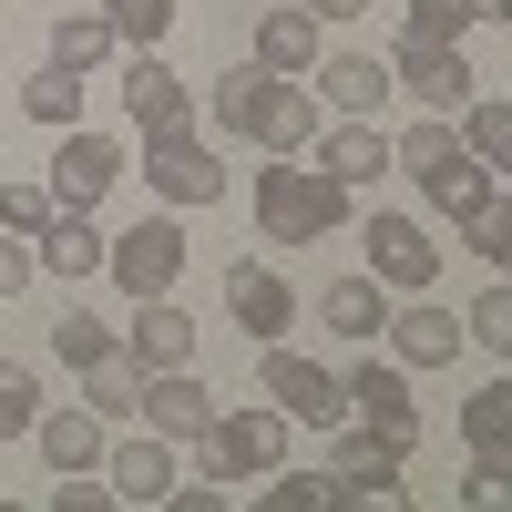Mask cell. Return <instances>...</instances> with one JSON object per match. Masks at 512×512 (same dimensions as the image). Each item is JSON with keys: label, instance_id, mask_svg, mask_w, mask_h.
<instances>
[{"label": "cell", "instance_id": "obj_1", "mask_svg": "<svg viewBox=\"0 0 512 512\" xmlns=\"http://www.w3.org/2000/svg\"><path fill=\"white\" fill-rule=\"evenodd\" d=\"M205 113H216V134H246L256 154H308V134H318V93L287 72H256V62L226 72L205 93Z\"/></svg>", "mask_w": 512, "mask_h": 512}, {"label": "cell", "instance_id": "obj_2", "mask_svg": "<svg viewBox=\"0 0 512 512\" xmlns=\"http://www.w3.org/2000/svg\"><path fill=\"white\" fill-rule=\"evenodd\" d=\"M246 205H256V236H267V246H318V236L349 226V185L318 175V164H297V154H267V164H256Z\"/></svg>", "mask_w": 512, "mask_h": 512}, {"label": "cell", "instance_id": "obj_3", "mask_svg": "<svg viewBox=\"0 0 512 512\" xmlns=\"http://www.w3.org/2000/svg\"><path fill=\"white\" fill-rule=\"evenodd\" d=\"M185 451H195L205 482H267L277 461H287V410H277V400H246V410L216 400V420H205Z\"/></svg>", "mask_w": 512, "mask_h": 512}, {"label": "cell", "instance_id": "obj_4", "mask_svg": "<svg viewBox=\"0 0 512 512\" xmlns=\"http://www.w3.org/2000/svg\"><path fill=\"white\" fill-rule=\"evenodd\" d=\"M144 185L175 205V216H185V205H216L226 195V154L205 144L195 123H164V134H144Z\"/></svg>", "mask_w": 512, "mask_h": 512}, {"label": "cell", "instance_id": "obj_5", "mask_svg": "<svg viewBox=\"0 0 512 512\" xmlns=\"http://www.w3.org/2000/svg\"><path fill=\"white\" fill-rule=\"evenodd\" d=\"M359 246H369V277L390 297H431L441 287V246L420 216H400V205H379V216H359Z\"/></svg>", "mask_w": 512, "mask_h": 512}, {"label": "cell", "instance_id": "obj_6", "mask_svg": "<svg viewBox=\"0 0 512 512\" xmlns=\"http://www.w3.org/2000/svg\"><path fill=\"white\" fill-rule=\"evenodd\" d=\"M103 277L123 287V297H164L185 277V226H175V205L164 216H144V226H123V236H103Z\"/></svg>", "mask_w": 512, "mask_h": 512}, {"label": "cell", "instance_id": "obj_7", "mask_svg": "<svg viewBox=\"0 0 512 512\" xmlns=\"http://www.w3.org/2000/svg\"><path fill=\"white\" fill-rule=\"evenodd\" d=\"M256 390H267L287 420H308V431H338V420H349V390H338V369L297 359L287 338H267V359H256Z\"/></svg>", "mask_w": 512, "mask_h": 512}, {"label": "cell", "instance_id": "obj_8", "mask_svg": "<svg viewBox=\"0 0 512 512\" xmlns=\"http://www.w3.org/2000/svg\"><path fill=\"white\" fill-rule=\"evenodd\" d=\"M338 390H349V420L369 441H390L400 461H410V441H420V410H410V369L400 359H359L349 379H338Z\"/></svg>", "mask_w": 512, "mask_h": 512}, {"label": "cell", "instance_id": "obj_9", "mask_svg": "<svg viewBox=\"0 0 512 512\" xmlns=\"http://www.w3.org/2000/svg\"><path fill=\"white\" fill-rule=\"evenodd\" d=\"M390 93H410L420 113H461V103H472L461 41H390Z\"/></svg>", "mask_w": 512, "mask_h": 512}, {"label": "cell", "instance_id": "obj_10", "mask_svg": "<svg viewBox=\"0 0 512 512\" xmlns=\"http://www.w3.org/2000/svg\"><path fill=\"white\" fill-rule=\"evenodd\" d=\"M195 349H205V318L185 308L175 287H164V297H134V318H123V359H134V369H185Z\"/></svg>", "mask_w": 512, "mask_h": 512}, {"label": "cell", "instance_id": "obj_11", "mask_svg": "<svg viewBox=\"0 0 512 512\" xmlns=\"http://www.w3.org/2000/svg\"><path fill=\"white\" fill-rule=\"evenodd\" d=\"M52 205H103L113 185H123V144L113 134H93V123H62V154H52Z\"/></svg>", "mask_w": 512, "mask_h": 512}, {"label": "cell", "instance_id": "obj_12", "mask_svg": "<svg viewBox=\"0 0 512 512\" xmlns=\"http://www.w3.org/2000/svg\"><path fill=\"white\" fill-rule=\"evenodd\" d=\"M308 164H318V175H338V185H390V134H379V123L369 113H338V123H318V134H308Z\"/></svg>", "mask_w": 512, "mask_h": 512}, {"label": "cell", "instance_id": "obj_13", "mask_svg": "<svg viewBox=\"0 0 512 512\" xmlns=\"http://www.w3.org/2000/svg\"><path fill=\"white\" fill-rule=\"evenodd\" d=\"M134 420H144V431H164V441H195L205 431V420H216V390H205V379H195V359L185 369H144V400H134Z\"/></svg>", "mask_w": 512, "mask_h": 512}, {"label": "cell", "instance_id": "obj_14", "mask_svg": "<svg viewBox=\"0 0 512 512\" xmlns=\"http://www.w3.org/2000/svg\"><path fill=\"white\" fill-rule=\"evenodd\" d=\"M328 502L400 512V451H390V441H369V431H349V441L328 451Z\"/></svg>", "mask_w": 512, "mask_h": 512}, {"label": "cell", "instance_id": "obj_15", "mask_svg": "<svg viewBox=\"0 0 512 512\" xmlns=\"http://www.w3.org/2000/svg\"><path fill=\"white\" fill-rule=\"evenodd\" d=\"M185 482V461H175V441H164V431H144V441H103V492L113 502H164V492H175Z\"/></svg>", "mask_w": 512, "mask_h": 512}, {"label": "cell", "instance_id": "obj_16", "mask_svg": "<svg viewBox=\"0 0 512 512\" xmlns=\"http://www.w3.org/2000/svg\"><path fill=\"white\" fill-rule=\"evenodd\" d=\"M226 328L256 338V349L287 338V328H297V287H287L277 267H226Z\"/></svg>", "mask_w": 512, "mask_h": 512}, {"label": "cell", "instance_id": "obj_17", "mask_svg": "<svg viewBox=\"0 0 512 512\" xmlns=\"http://www.w3.org/2000/svg\"><path fill=\"white\" fill-rule=\"evenodd\" d=\"M31 267L62 277V287L103 277V226H93V205H52V216H41V236H31Z\"/></svg>", "mask_w": 512, "mask_h": 512}, {"label": "cell", "instance_id": "obj_18", "mask_svg": "<svg viewBox=\"0 0 512 512\" xmlns=\"http://www.w3.org/2000/svg\"><path fill=\"white\" fill-rule=\"evenodd\" d=\"M328 52V21L308 11V0H277L267 21H256V72H287V82H308Z\"/></svg>", "mask_w": 512, "mask_h": 512}, {"label": "cell", "instance_id": "obj_19", "mask_svg": "<svg viewBox=\"0 0 512 512\" xmlns=\"http://www.w3.org/2000/svg\"><path fill=\"white\" fill-rule=\"evenodd\" d=\"M308 93H318L328 113H369V123H379V103H390V52H318Z\"/></svg>", "mask_w": 512, "mask_h": 512}, {"label": "cell", "instance_id": "obj_20", "mask_svg": "<svg viewBox=\"0 0 512 512\" xmlns=\"http://www.w3.org/2000/svg\"><path fill=\"white\" fill-rule=\"evenodd\" d=\"M379 338H390V359H400V369H451V359H461V318L431 308V297H410L400 318H379Z\"/></svg>", "mask_w": 512, "mask_h": 512}, {"label": "cell", "instance_id": "obj_21", "mask_svg": "<svg viewBox=\"0 0 512 512\" xmlns=\"http://www.w3.org/2000/svg\"><path fill=\"white\" fill-rule=\"evenodd\" d=\"M103 441H113V420H93V410H52L41 400V420H31V451L52 461V472H103Z\"/></svg>", "mask_w": 512, "mask_h": 512}, {"label": "cell", "instance_id": "obj_22", "mask_svg": "<svg viewBox=\"0 0 512 512\" xmlns=\"http://www.w3.org/2000/svg\"><path fill=\"white\" fill-rule=\"evenodd\" d=\"M123 113L144 123V134H164V123H195V93H185V72H164L154 52L123 62Z\"/></svg>", "mask_w": 512, "mask_h": 512}, {"label": "cell", "instance_id": "obj_23", "mask_svg": "<svg viewBox=\"0 0 512 512\" xmlns=\"http://www.w3.org/2000/svg\"><path fill=\"white\" fill-rule=\"evenodd\" d=\"M379 318H390V287H379L369 267L318 287V328H328V338H359V349H369V338H379Z\"/></svg>", "mask_w": 512, "mask_h": 512}, {"label": "cell", "instance_id": "obj_24", "mask_svg": "<svg viewBox=\"0 0 512 512\" xmlns=\"http://www.w3.org/2000/svg\"><path fill=\"white\" fill-rule=\"evenodd\" d=\"M441 164H461V123H451V113H420L410 134H390V175H410V185H431Z\"/></svg>", "mask_w": 512, "mask_h": 512}, {"label": "cell", "instance_id": "obj_25", "mask_svg": "<svg viewBox=\"0 0 512 512\" xmlns=\"http://www.w3.org/2000/svg\"><path fill=\"white\" fill-rule=\"evenodd\" d=\"M420 195H431V205H441V226H472V216H482V205L502 195V175H492V164H472V154H461V164H441V175H431V185H420Z\"/></svg>", "mask_w": 512, "mask_h": 512}, {"label": "cell", "instance_id": "obj_26", "mask_svg": "<svg viewBox=\"0 0 512 512\" xmlns=\"http://www.w3.org/2000/svg\"><path fill=\"white\" fill-rule=\"evenodd\" d=\"M451 123H461V154H472V164H492V175L512 164V103H502V93H472Z\"/></svg>", "mask_w": 512, "mask_h": 512}, {"label": "cell", "instance_id": "obj_27", "mask_svg": "<svg viewBox=\"0 0 512 512\" xmlns=\"http://www.w3.org/2000/svg\"><path fill=\"white\" fill-rule=\"evenodd\" d=\"M134 400H144V369L123 359V349L82 369V410H93V420H134Z\"/></svg>", "mask_w": 512, "mask_h": 512}, {"label": "cell", "instance_id": "obj_28", "mask_svg": "<svg viewBox=\"0 0 512 512\" xmlns=\"http://www.w3.org/2000/svg\"><path fill=\"white\" fill-rule=\"evenodd\" d=\"M21 113L41 123V134H62V123H82V72H62V62H41V72L21 82Z\"/></svg>", "mask_w": 512, "mask_h": 512}, {"label": "cell", "instance_id": "obj_29", "mask_svg": "<svg viewBox=\"0 0 512 512\" xmlns=\"http://www.w3.org/2000/svg\"><path fill=\"white\" fill-rule=\"evenodd\" d=\"M113 349H123L113 318H93V308H62V318H52V359H62V369H93V359H113Z\"/></svg>", "mask_w": 512, "mask_h": 512}, {"label": "cell", "instance_id": "obj_30", "mask_svg": "<svg viewBox=\"0 0 512 512\" xmlns=\"http://www.w3.org/2000/svg\"><path fill=\"white\" fill-rule=\"evenodd\" d=\"M113 52H123V41H113V21H103V11H82V21H52V62H62V72H103Z\"/></svg>", "mask_w": 512, "mask_h": 512}, {"label": "cell", "instance_id": "obj_31", "mask_svg": "<svg viewBox=\"0 0 512 512\" xmlns=\"http://www.w3.org/2000/svg\"><path fill=\"white\" fill-rule=\"evenodd\" d=\"M103 21H113L123 52H154V41L175 31V0H103Z\"/></svg>", "mask_w": 512, "mask_h": 512}, {"label": "cell", "instance_id": "obj_32", "mask_svg": "<svg viewBox=\"0 0 512 512\" xmlns=\"http://www.w3.org/2000/svg\"><path fill=\"white\" fill-rule=\"evenodd\" d=\"M31 420H41V369L0 359V441H31Z\"/></svg>", "mask_w": 512, "mask_h": 512}, {"label": "cell", "instance_id": "obj_33", "mask_svg": "<svg viewBox=\"0 0 512 512\" xmlns=\"http://www.w3.org/2000/svg\"><path fill=\"white\" fill-rule=\"evenodd\" d=\"M502 431H512V379H492V390L461 400V441L472 451H502Z\"/></svg>", "mask_w": 512, "mask_h": 512}, {"label": "cell", "instance_id": "obj_34", "mask_svg": "<svg viewBox=\"0 0 512 512\" xmlns=\"http://www.w3.org/2000/svg\"><path fill=\"white\" fill-rule=\"evenodd\" d=\"M461 338H482L492 359H512V287H482V297H472V328H461Z\"/></svg>", "mask_w": 512, "mask_h": 512}, {"label": "cell", "instance_id": "obj_35", "mask_svg": "<svg viewBox=\"0 0 512 512\" xmlns=\"http://www.w3.org/2000/svg\"><path fill=\"white\" fill-rule=\"evenodd\" d=\"M472 21H461V0H410L400 11V41H461Z\"/></svg>", "mask_w": 512, "mask_h": 512}, {"label": "cell", "instance_id": "obj_36", "mask_svg": "<svg viewBox=\"0 0 512 512\" xmlns=\"http://www.w3.org/2000/svg\"><path fill=\"white\" fill-rule=\"evenodd\" d=\"M502 492H512V461H502V451H472V472H461V512H492Z\"/></svg>", "mask_w": 512, "mask_h": 512}, {"label": "cell", "instance_id": "obj_37", "mask_svg": "<svg viewBox=\"0 0 512 512\" xmlns=\"http://www.w3.org/2000/svg\"><path fill=\"white\" fill-rule=\"evenodd\" d=\"M461 236H472V256H492V267H502V256H512V195H492Z\"/></svg>", "mask_w": 512, "mask_h": 512}, {"label": "cell", "instance_id": "obj_38", "mask_svg": "<svg viewBox=\"0 0 512 512\" xmlns=\"http://www.w3.org/2000/svg\"><path fill=\"white\" fill-rule=\"evenodd\" d=\"M41 216H52V185H0V226L11 236H41Z\"/></svg>", "mask_w": 512, "mask_h": 512}, {"label": "cell", "instance_id": "obj_39", "mask_svg": "<svg viewBox=\"0 0 512 512\" xmlns=\"http://www.w3.org/2000/svg\"><path fill=\"white\" fill-rule=\"evenodd\" d=\"M103 472H52V512H103Z\"/></svg>", "mask_w": 512, "mask_h": 512}, {"label": "cell", "instance_id": "obj_40", "mask_svg": "<svg viewBox=\"0 0 512 512\" xmlns=\"http://www.w3.org/2000/svg\"><path fill=\"white\" fill-rule=\"evenodd\" d=\"M31 277H41V267H31V246H21L11 226H0V308H11V297H21Z\"/></svg>", "mask_w": 512, "mask_h": 512}, {"label": "cell", "instance_id": "obj_41", "mask_svg": "<svg viewBox=\"0 0 512 512\" xmlns=\"http://www.w3.org/2000/svg\"><path fill=\"white\" fill-rule=\"evenodd\" d=\"M267 482H277V502H287V512H297V502H328V472H308V482H297V472H287V461H277V472H267Z\"/></svg>", "mask_w": 512, "mask_h": 512}, {"label": "cell", "instance_id": "obj_42", "mask_svg": "<svg viewBox=\"0 0 512 512\" xmlns=\"http://www.w3.org/2000/svg\"><path fill=\"white\" fill-rule=\"evenodd\" d=\"M308 11H318V21L338 31V21H359V11H369V0H308Z\"/></svg>", "mask_w": 512, "mask_h": 512}, {"label": "cell", "instance_id": "obj_43", "mask_svg": "<svg viewBox=\"0 0 512 512\" xmlns=\"http://www.w3.org/2000/svg\"><path fill=\"white\" fill-rule=\"evenodd\" d=\"M461 21H512V0H461Z\"/></svg>", "mask_w": 512, "mask_h": 512}]
</instances>
